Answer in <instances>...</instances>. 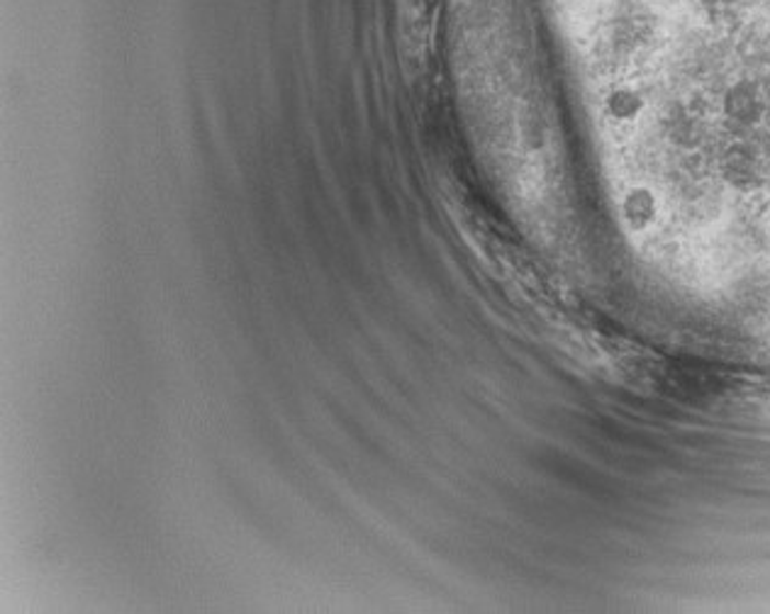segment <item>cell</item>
Instances as JSON below:
<instances>
[{"label":"cell","instance_id":"obj_1","mask_svg":"<svg viewBox=\"0 0 770 614\" xmlns=\"http://www.w3.org/2000/svg\"><path fill=\"white\" fill-rule=\"evenodd\" d=\"M722 110L734 125L751 127L756 123H761V117L766 113V101H763L761 88H758L749 79H739L727 88V93H724Z\"/></svg>","mask_w":770,"mask_h":614},{"label":"cell","instance_id":"obj_2","mask_svg":"<svg viewBox=\"0 0 770 614\" xmlns=\"http://www.w3.org/2000/svg\"><path fill=\"white\" fill-rule=\"evenodd\" d=\"M620 215L624 219V225L630 232H646L648 227L656 223L658 217V197L652 189H646V185H634L624 193L622 205H620Z\"/></svg>","mask_w":770,"mask_h":614},{"label":"cell","instance_id":"obj_3","mask_svg":"<svg viewBox=\"0 0 770 614\" xmlns=\"http://www.w3.org/2000/svg\"><path fill=\"white\" fill-rule=\"evenodd\" d=\"M604 110L614 120V123H632V120L644 113V98L639 91H634L630 86H620L608 95Z\"/></svg>","mask_w":770,"mask_h":614},{"label":"cell","instance_id":"obj_4","mask_svg":"<svg viewBox=\"0 0 770 614\" xmlns=\"http://www.w3.org/2000/svg\"><path fill=\"white\" fill-rule=\"evenodd\" d=\"M724 173H727L732 183L746 185L756 179V159L741 147H734L732 151H727V159H724Z\"/></svg>","mask_w":770,"mask_h":614},{"label":"cell","instance_id":"obj_5","mask_svg":"<svg viewBox=\"0 0 770 614\" xmlns=\"http://www.w3.org/2000/svg\"><path fill=\"white\" fill-rule=\"evenodd\" d=\"M768 27H770V18H768Z\"/></svg>","mask_w":770,"mask_h":614}]
</instances>
